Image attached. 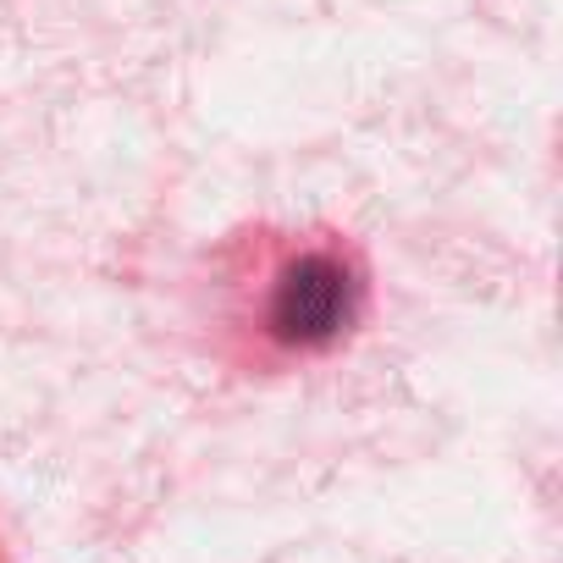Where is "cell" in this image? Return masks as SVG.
Wrapping results in <instances>:
<instances>
[{
  "mask_svg": "<svg viewBox=\"0 0 563 563\" xmlns=\"http://www.w3.org/2000/svg\"><path fill=\"white\" fill-rule=\"evenodd\" d=\"M371 282L354 249L343 243H282L265 254L249 288L243 327L276 354H327L365 321Z\"/></svg>",
  "mask_w": 563,
  "mask_h": 563,
  "instance_id": "1",
  "label": "cell"
}]
</instances>
